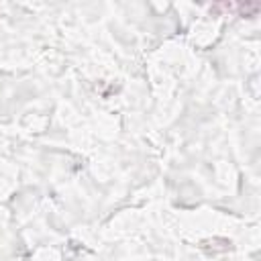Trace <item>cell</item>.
<instances>
[{
    "mask_svg": "<svg viewBox=\"0 0 261 261\" xmlns=\"http://www.w3.org/2000/svg\"><path fill=\"white\" fill-rule=\"evenodd\" d=\"M237 12H239V16H243V18H253V16L259 14V4H257V2H241V4L237 6Z\"/></svg>",
    "mask_w": 261,
    "mask_h": 261,
    "instance_id": "obj_1",
    "label": "cell"
}]
</instances>
